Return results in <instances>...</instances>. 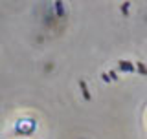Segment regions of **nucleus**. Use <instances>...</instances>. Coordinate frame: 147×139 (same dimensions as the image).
I'll return each mask as SVG.
<instances>
[{"mask_svg": "<svg viewBox=\"0 0 147 139\" xmlns=\"http://www.w3.org/2000/svg\"><path fill=\"white\" fill-rule=\"evenodd\" d=\"M31 128H33V121H26V123H18L17 124L18 132H30Z\"/></svg>", "mask_w": 147, "mask_h": 139, "instance_id": "obj_1", "label": "nucleus"}]
</instances>
